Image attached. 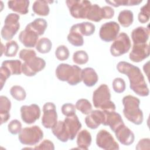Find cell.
<instances>
[{"label": "cell", "instance_id": "obj_5", "mask_svg": "<svg viewBox=\"0 0 150 150\" xmlns=\"http://www.w3.org/2000/svg\"><path fill=\"white\" fill-rule=\"evenodd\" d=\"M43 138V132L38 125L25 127L19 133L20 142L26 145H34L39 142Z\"/></svg>", "mask_w": 150, "mask_h": 150}, {"label": "cell", "instance_id": "obj_42", "mask_svg": "<svg viewBox=\"0 0 150 150\" xmlns=\"http://www.w3.org/2000/svg\"><path fill=\"white\" fill-rule=\"evenodd\" d=\"M8 129L11 134L16 135L22 130V124L18 120H13L8 124Z\"/></svg>", "mask_w": 150, "mask_h": 150}, {"label": "cell", "instance_id": "obj_24", "mask_svg": "<svg viewBox=\"0 0 150 150\" xmlns=\"http://www.w3.org/2000/svg\"><path fill=\"white\" fill-rule=\"evenodd\" d=\"M67 40L74 46H81L83 45V37L80 32L77 24L73 25L71 27L69 33L67 35Z\"/></svg>", "mask_w": 150, "mask_h": 150}, {"label": "cell", "instance_id": "obj_29", "mask_svg": "<svg viewBox=\"0 0 150 150\" xmlns=\"http://www.w3.org/2000/svg\"><path fill=\"white\" fill-rule=\"evenodd\" d=\"M118 21L122 26L124 28L129 27L134 21L133 12L127 9L121 11L118 16Z\"/></svg>", "mask_w": 150, "mask_h": 150}, {"label": "cell", "instance_id": "obj_43", "mask_svg": "<svg viewBox=\"0 0 150 150\" xmlns=\"http://www.w3.org/2000/svg\"><path fill=\"white\" fill-rule=\"evenodd\" d=\"M36 56V53L35 51L32 49H22L19 53V58L24 62L28 61Z\"/></svg>", "mask_w": 150, "mask_h": 150}, {"label": "cell", "instance_id": "obj_9", "mask_svg": "<svg viewBox=\"0 0 150 150\" xmlns=\"http://www.w3.org/2000/svg\"><path fill=\"white\" fill-rule=\"evenodd\" d=\"M56 105L51 102L46 103L43 106L42 125L47 129L53 128L57 122V114Z\"/></svg>", "mask_w": 150, "mask_h": 150}, {"label": "cell", "instance_id": "obj_40", "mask_svg": "<svg viewBox=\"0 0 150 150\" xmlns=\"http://www.w3.org/2000/svg\"><path fill=\"white\" fill-rule=\"evenodd\" d=\"M55 56L56 58L61 61L67 60L69 56L70 52L68 48L64 45L59 46L55 51Z\"/></svg>", "mask_w": 150, "mask_h": 150}, {"label": "cell", "instance_id": "obj_19", "mask_svg": "<svg viewBox=\"0 0 150 150\" xmlns=\"http://www.w3.org/2000/svg\"><path fill=\"white\" fill-rule=\"evenodd\" d=\"M104 119V114L103 110H93L85 118V123L87 127L94 129L97 128L100 124H103Z\"/></svg>", "mask_w": 150, "mask_h": 150}, {"label": "cell", "instance_id": "obj_33", "mask_svg": "<svg viewBox=\"0 0 150 150\" xmlns=\"http://www.w3.org/2000/svg\"><path fill=\"white\" fill-rule=\"evenodd\" d=\"M78 29L83 36H88L92 35L96 30L95 25L88 22H83L77 23Z\"/></svg>", "mask_w": 150, "mask_h": 150}, {"label": "cell", "instance_id": "obj_1", "mask_svg": "<svg viewBox=\"0 0 150 150\" xmlns=\"http://www.w3.org/2000/svg\"><path fill=\"white\" fill-rule=\"evenodd\" d=\"M117 69L120 73L127 76L129 81V87L135 94L141 97H146L149 95L148 86L138 67L122 61L117 64Z\"/></svg>", "mask_w": 150, "mask_h": 150}, {"label": "cell", "instance_id": "obj_27", "mask_svg": "<svg viewBox=\"0 0 150 150\" xmlns=\"http://www.w3.org/2000/svg\"><path fill=\"white\" fill-rule=\"evenodd\" d=\"M52 2L49 1L38 0L35 1L32 5V10L38 15L40 16H47L50 12L49 3Z\"/></svg>", "mask_w": 150, "mask_h": 150}, {"label": "cell", "instance_id": "obj_17", "mask_svg": "<svg viewBox=\"0 0 150 150\" xmlns=\"http://www.w3.org/2000/svg\"><path fill=\"white\" fill-rule=\"evenodd\" d=\"M103 112L104 114V119L103 125L109 126L113 132H114L118 127L124 124L122 117L119 113L115 111H103Z\"/></svg>", "mask_w": 150, "mask_h": 150}, {"label": "cell", "instance_id": "obj_13", "mask_svg": "<svg viewBox=\"0 0 150 150\" xmlns=\"http://www.w3.org/2000/svg\"><path fill=\"white\" fill-rule=\"evenodd\" d=\"M22 120L27 124H32L40 117V109L38 105L32 104L22 105L20 109Z\"/></svg>", "mask_w": 150, "mask_h": 150}, {"label": "cell", "instance_id": "obj_3", "mask_svg": "<svg viewBox=\"0 0 150 150\" xmlns=\"http://www.w3.org/2000/svg\"><path fill=\"white\" fill-rule=\"evenodd\" d=\"M81 70L77 65L61 63L56 67L55 74L59 80L66 81L71 86H75L82 81Z\"/></svg>", "mask_w": 150, "mask_h": 150}, {"label": "cell", "instance_id": "obj_6", "mask_svg": "<svg viewBox=\"0 0 150 150\" xmlns=\"http://www.w3.org/2000/svg\"><path fill=\"white\" fill-rule=\"evenodd\" d=\"M19 18V15L14 13H10L6 16L4 25L1 32V36L4 40L10 41L16 34L20 28Z\"/></svg>", "mask_w": 150, "mask_h": 150}, {"label": "cell", "instance_id": "obj_12", "mask_svg": "<svg viewBox=\"0 0 150 150\" xmlns=\"http://www.w3.org/2000/svg\"><path fill=\"white\" fill-rule=\"evenodd\" d=\"M120 30V25L116 22H108L101 25L99 31V36L103 41L110 42L115 40L118 35Z\"/></svg>", "mask_w": 150, "mask_h": 150}, {"label": "cell", "instance_id": "obj_10", "mask_svg": "<svg viewBox=\"0 0 150 150\" xmlns=\"http://www.w3.org/2000/svg\"><path fill=\"white\" fill-rule=\"evenodd\" d=\"M45 66L46 62L45 60L36 56L22 63V72L26 76L32 77L42 71Z\"/></svg>", "mask_w": 150, "mask_h": 150}, {"label": "cell", "instance_id": "obj_20", "mask_svg": "<svg viewBox=\"0 0 150 150\" xmlns=\"http://www.w3.org/2000/svg\"><path fill=\"white\" fill-rule=\"evenodd\" d=\"M131 36L133 45L146 43L149 37V30L145 27L138 26L132 30Z\"/></svg>", "mask_w": 150, "mask_h": 150}, {"label": "cell", "instance_id": "obj_36", "mask_svg": "<svg viewBox=\"0 0 150 150\" xmlns=\"http://www.w3.org/2000/svg\"><path fill=\"white\" fill-rule=\"evenodd\" d=\"M19 46L15 40L8 42L5 46L4 54L6 57H14L18 53Z\"/></svg>", "mask_w": 150, "mask_h": 150}, {"label": "cell", "instance_id": "obj_30", "mask_svg": "<svg viewBox=\"0 0 150 150\" xmlns=\"http://www.w3.org/2000/svg\"><path fill=\"white\" fill-rule=\"evenodd\" d=\"M27 25L35 31L39 35V36H42L44 34L47 28V23L45 19L39 18H36L32 22L28 23Z\"/></svg>", "mask_w": 150, "mask_h": 150}, {"label": "cell", "instance_id": "obj_46", "mask_svg": "<svg viewBox=\"0 0 150 150\" xmlns=\"http://www.w3.org/2000/svg\"><path fill=\"white\" fill-rule=\"evenodd\" d=\"M34 149H50L54 150V146L53 143L49 139L43 140L39 145H36Z\"/></svg>", "mask_w": 150, "mask_h": 150}, {"label": "cell", "instance_id": "obj_45", "mask_svg": "<svg viewBox=\"0 0 150 150\" xmlns=\"http://www.w3.org/2000/svg\"><path fill=\"white\" fill-rule=\"evenodd\" d=\"M61 111L66 117L71 116L76 114V106L71 103H66L62 105Z\"/></svg>", "mask_w": 150, "mask_h": 150}, {"label": "cell", "instance_id": "obj_35", "mask_svg": "<svg viewBox=\"0 0 150 150\" xmlns=\"http://www.w3.org/2000/svg\"><path fill=\"white\" fill-rule=\"evenodd\" d=\"M10 94L12 97L17 101H23L26 97V93L24 88L18 85L12 86L10 89Z\"/></svg>", "mask_w": 150, "mask_h": 150}, {"label": "cell", "instance_id": "obj_37", "mask_svg": "<svg viewBox=\"0 0 150 150\" xmlns=\"http://www.w3.org/2000/svg\"><path fill=\"white\" fill-rule=\"evenodd\" d=\"M142 1L141 0H113L105 1V2L111 5L114 7H118L120 6H135L140 4Z\"/></svg>", "mask_w": 150, "mask_h": 150}, {"label": "cell", "instance_id": "obj_25", "mask_svg": "<svg viewBox=\"0 0 150 150\" xmlns=\"http://www.w3.org/2000/svg\"><path fill=\"white\" fill-rule=\"evenodd\" d=\"M29 1L27 0H14L8 2V6L12 11L18 12L21 15L26 14L28 11Z\"/></svg>", "mask_w": 150, "mask_h": 150}, {"label": "cell", "instance_id": "obj_15", "mask_svg": "<svg viewBox=\"0 0 150 150\" xmlns=\"http://www.w3.org/2000/svg\"><path fill=\"white\" fill-rule=\"evenodd\" d=\"M149 56V46L148 43L133 45L129 54V59L133 62H141Z\"/></svg>", "mask_w": 150, "mask_h": 150}, {"label": "cell", "instance_id": "obj_34", "mask_svg": "<svg viewBox=\"0 0 150 150\" xmlns=\"http://www.w3.org/2000/svg\"><path fill=\"white\" fill-rule=\"evenodd\" d=\"M75 106L76 109L85 115H88L92 111L91 104L88 100L85 98H81L77 100Z\"/></svg>", "mask_w": 150, "mask_h": 150}, {"label": "cell", "instance_id": "obj_4", "mask_svg": "<svg viewBox=\"0 0 150 150\" xmlns=\"http://www.w3.org/2000/svg\"><path fill=\"white\" fill-rule=\"evenodd\" d=\"M93 103L97 108L103 111H115L116 107L111 100L110 89L105 84H101L93 92Z\"/></svg>", "mask_w": 150, "mask_h": 150}, {"label": "cell", "instance_id": "obj_41", "mask_svg": "<svg viewBox=\"0 0 150 150\" xmlns=\"http://www.w3.org/2000/svg\"><path fill=\"white\" fill-rule=\"evenodd\" d=\"M112 88L114 91L117 93H123L126 88L125 82L122 78L117 77L112 81Z\"/></svg>", "mask_w": 150, "mask_h": 150}, {"label": "cell", "instance_id": "obj_44", "mask_svg": "<svg viewBox=\"0 0 150 150\" xmlns=\"http://www.w3.org/2000/svg\"><path fill=\"white\" fill-rule=\"evenodd\" d=\"M11 73L10 70L5 66H2L0 68V84L1 90L2 89L6 80L11 76Z\"/></svg>", "mask_w": 150, "mask_h": 150}, {"label": "cell", "instance_id": "obj_32", "mask_svg": "<svg viewBox=\"0 0 150 150\" xmlns=\"http://www.w3.org/2000/svg\"><path fill=\"white\" fill-rule=\"evenodd\" d=\"M52 47L51 40L47 38H42L40 39L35 46L37 51L40 53L45 54L49 53Z\"/></svg>", "mask_w": 150, "mask_h": 150}, {"label": "cell", "instance_id": "obj_38", "mask_svg": "<svg viewBox=\"0 0 150 150\" xmlns=\"http://www.w3.org/2000/svg\"><path fill=\"white\" fill-rule=\"evenodd\" d=\"M73 61L77 64H84L88 61V55L84 50H77L73 53Z\"/></svg>", "mask_w": 150, "mask_h": 150}, {"label": "cell", "instance_id": "obj_18", "mask_svg": "<svg viewBox=\"0 0 150 150\" xmlns=\"http://www.w3.org/2000/svg\"><path fill=\"white\" fill-rule=\"evenodd\" d=\"M64 122L69 136V139L73 140L78 132L81 128V124L80 122L78 117L76 114L66 117Z\"/></svg>", "mask_w": 150, "mask_h": 150}, {"label": "cell", "instance_id": "obj_28", "mask_svg": "<svg viewBox=\"0 0 150 150\" xmlns=\"http://www.w3.org/2000/svg\"><path fill=\"white\" fill-rule=\"evenodd\" d=\"M86 19L95 22H98L104 19V12L102 8L97 4H92L87 14Z\"/></svg>", "mask_w": 150, "mask_h": 150}, {"label": "cell", "instance_id": "obj_39", "mask_svg": "<svg viewBox=\"0 0 150 150\" xmlns=\"http://www.w3.org/2000/svg\"><path fill=\"white\" fill-rule=\"evenodd\" d=\"M149 1L142 6L138 15V21L141 23H145L149 21Z\"/></svg>", "mask_w": 150, "mask_h": 150}, {"label": "cell", "instance_id": "obj_11", "mask_svg": "<svg viewBox=\"0 0 150 150\" xmlns=\"http://www.w3.org/2000/svg\"><path fill=\"white\" fill-rule=\"evenodd\" d=\"M96 144L101 149L106 150H118V144L112 135L105 129H101L97 134Z\"/></svg>", "mask_w": 150, "mask_h": 150}, {"label": "cell", "instance_id": "obj_48", "mask_svg": "<svg viewBox=\"0 0 150 150\" xmlns=\"http://www.w3.org/2000/svg\"><path fill=\"white\" fill-rule=\"evenodd\" d=\"M104 12V19H111L114 15V10L109 6H104L102 7Z\"/></svg>", "mask_w": 150, "mask_h": 150}, {"label": "cell", "instance_id": "obj_47", "mask_svg": "<svg viewBox=\"0 0 150 150\" xmlns=\"http://www.w3.org/2000/svg\"><path fill=\"white\" fill-rule=\"evenodd\" d=\"M150 148V139L149 138H142L138 142L135 149L137 150L149 149Z\"/></svg>", "mask_w": 150, "mask_h": 150}, {"label": "cell", "instance_id": "obj_22", "mask_svg": "<svg viewBox=\"0 0 150 150\" xmlns=\"http://www.w3.org/2000/svg\"><path fill=\"white\" fill-rule=\"evenodd\" d=\"M11 103L9 98L4 96H0V117L1 124L6 122L10 118Z\"/></svg>", "mask_w": 150, "mask_h": 150}, {"label": "cell", "instance_id": "obj_26", "mask_svg": "<svg viewBox=\"0 0 150 150\" xmlns=\"http://www.w3.org/2000/svg\"><path fill=\"white\" fill-rule=\"evenodd\" d=\"M91 135L87 129L80 131L77 137V145L79 149L87 150L91 143Z\"/></svg>", "mask_w": 150, "mask_h": 150}, {"label": "cell", "instance_id": "obj_23", "mask_svg": "<svg viewBox=\"0 0 150 150\" xmlns=\"http://www.w3.org/2000/svg\"><path fill=\"white\" fill-rule=\"evenodd\" d=\"M53 135L61 142H66L69 139V136L64 121H59L52 128Z\"/></svg>", "mask_w": 150, "mask_h": 150}, {"label": "cell", "instance_id": "obj_8", "mask_svg": "<svg viewBox=\"0 0 150 150\" xmlns=\"http://www.w3.org/2000/svg\"><path fill=\"white\" fill-rule=\"evenodd\" d=\"M131 47V40L125 32L120 33L115 39L110 47V53L114 57L127 53Z\"/></svg>", "mask_w": 150, "mask_h": 150}, {"label": "cell", "instance_id": "obj_7", "mask_svg": "<svg viewBox=\"0 0 150 150\" xmlns=\"http://www.w3.org/2000/svg\"><path fill=\"white\" fill-rule=\"evenodd\" d=\"M66 3L70 15L76 19H86L87 14L92 5L90 1L86 0H67Z\"/></svg>", "mask_w": 150, "mask_h": 150}, {"label": "cell", "instance_id": "obj_14", "mask_svg": "<svg viewBox=\"0 0 150 150\" xmlns=\"http://www.w3.org/2000/svg\"><path fill=\"white\" fill-rule=\"evenodd\" d=\"M39 35L28 25L19 35V40L26 47L32 48L36 46L38 41Z\"/></svg>", "mask_w": 150, "mask_h": 150}, {"label": "cell", "instance_id": "obj_16", "mask_svg": "<svg viewBox=\"0 0 150 150\" xmlns=\"http://www.w3.org/2000/svg\"><path fill=\"white\" fill-rule=\"evenodd\" d=\"M114 132L117 140L122 145L128 146L134 141V134L124 123L118 127Z\"/></svg>", "mask_w": 150, "mask_h": 150}, {"label": "cell", "instance_id": "obj_2", "mask_svg": "<svg viewBox=\"0 0 150 150\" xmlns=\"http://www.w3.org/2000/svg\"><path fill=\"white\" fill-rule=\"evenodd\" d=\"M124 105L123 114L124 117L130 122L140 125L144 120L142 111L139 108L140 100L131 95L124 96L122 100Z\"/></svg>", "mask_w": 150, "mask_h": 150}, {"label": "cell", "instance_id": "obj_21", "mask_svg": "<svg viewBox=\"0 0 150 150\" xmlns=\"http://www.w3.org/2000/svg\"><path fill=\"white\" fill-rule=\"evenodd\" d=\"M81 80L86 86L93 87L97 83L98 77L94 69L86 67L81 70Z\"/></svg>", "mask_w": 150, "mask_h": 150}, {"label": "cell", "instance_id": "obj_31", "mask_svg": "<svg viewBox=\"0 0 150 150\" xmlns=\"http://www.w3.org/2000/svg\"><path fill=\"white\" fill-rule=\"evenodd\" d=\"M22 63L19 60H6L2 63V66L6 67L12 75L21 74L22 73Z\"/></svg>", "mask_w": 150, "mask_h": 150}]
</instances>
